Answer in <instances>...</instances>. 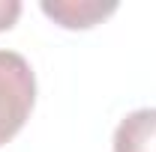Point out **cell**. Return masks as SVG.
Returning a JSON list of instances; mask_svg holds the SVG:
<instances>
[{"instance_id": "6da1fadb", "label": "cell", "mask_w": 156, "mask_h": 152, "mask_svg": "<svg viewBox=\"0 0 156 152\" xmlns=\"http://www.w3.org/2000/svg\"><path fill=\"white\" fill-rule=\"evenodd\" d=\"M36 101V75L18 51L0 48V146L24 128Z\"/></svg>"}, {"instance_id": "7a4b0ae2", "label": "cell", "mask_w": 156, "mask_h": 152, "mask_svg": "<svg viewBox=\"0 0 156 152\" xmlns=\"http://www.w3.org/2000/svg\"><path fill=\"white\" fill-rule=\"evenodd\" d=\"M117 9L114 0H42V12L66 30H87Z\"/></svg>"}, {"instance_id": "3957f363", "label": "cell", "mask_w": 156, "mask_h": 152, "mask_svg": "<svg viewBox=\"0 0 156 152\" xmlns=\"http://www.w3.org/2000/svg\"><path fill=\"white\" fill-rule=\"evenodd\" d=\"M114 152H156V107L132 111L117 122Z\"/></svg>"}, {"instance_id": "277c9868", "label": "cell", "mask_w": 156, "mask_h": 152, "mask_svg": "<svg viewBox=\"0 0 156 152\" xmlns=\"http://www.w3.org/2000/svg\"><path fill=\"white\" fill-rule=\"evenodd\" d=\"M21 15V3L18 0H0V30H9Z\"/></svg>"}]
</instances>
